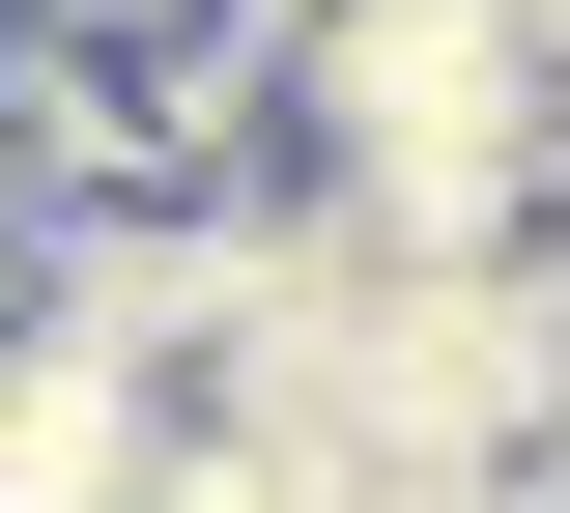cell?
<instances>
[{"instance_id":"1","label":"cell","mask_w":570,"mask_h":513,"mask_svg":"<svg viewBox=\"0 0 570 513\" xmlns=\"http://www.w3.org/2000/svg\"><path fill=\"white\" fill-rule=\"evenodd\" d=\"M542 86H570V58H542Z\"/></svg>"}]
</instances>
